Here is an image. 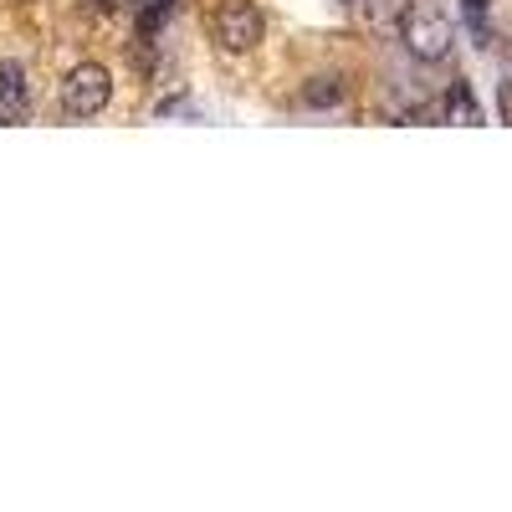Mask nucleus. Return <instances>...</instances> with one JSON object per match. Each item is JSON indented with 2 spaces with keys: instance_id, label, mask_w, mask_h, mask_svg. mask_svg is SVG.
Segmentation results:
<instances>
[{
  "instance_id": "nucleus-1",
  "label": "nucleus",
  "mask_w": 512,
  "mask_h": 512,
  "mask_svg": "<svg viewBox=\"0 0 512 512\" xmlns=\"http://www.w3.org/2000/svg\"><path fill=\"white\" fill-rule=\"evenodd\" d=\"M108 98H113V77H108V67H98V62L72 67L67 82H62V113H67V118H98V113L108 108Z\"/></svg>"
},
{
  "instance_id": "nucleus-2",
  "label": "nucleus",
  "mask_w": 512,
  "mask_h": 512,
  "mask_svg": "<svg viewBox=\"0 0 512 512\" xmlns=\"http://www.w3.org/2000/svg\"><path fill=\"white\" fill-rule=\"evenodd\" d=\"M451 41H456V31H451V21H446L441 11H415V16H405V47H410V57L441 62V57H451Z\"/></svg>"
},
{
  "instance_id": "nucleus-3",
  "label": "nucleus",
  "mask_w": 512,
  "mask_h": 512,
  "mask_svg": "<svg viewBox=\"0 0 512 512\" xmlns=\"http://www.w3.org/2000/svg\"><path fill=\"white\" fill-rule=\"evenodd\" d=\"M262 31H267V21L251 0H226V6L216 11V41L226 52H251L256 41H262Z\"/></svg>"
},
{
  "instance_id": "nucleus-4",
  "label": "nucleus",
  "mask_w": 512,
  "mask_h": 512,
  "mask_svg": "<svg viewBox=\"0 0 512 512\" xmlns=\"http://www.w3.org/2000/svg\"><path fill=\"white\" fill-rule=\"evenodd\" d=\"M0 108H6V118H26L31 113V88H26V67L21 62H0Z\"/></svg>"
},
{
  "instance_id": "nucleus-5",
  "label": "nucleus",
  "mask_w": 512,
  "mask_h": 512,
  "mask_svg": "<svg viewBox=\"0 0 512 512\" xmlns=\"http://www.w3.org/2000/svg\"><path fill=\"white\" fill-rule=\"evenodd\" d=\"M303 98H308V108H333L338 98H344V82L338 77H313Z\"/></svg>"
},
{
  "instance_id": "nucleus-6",
  "label": "nucleus",
  "mask_w": 512,
  "mask_h": 512,
  "mask_svg": "<svg viewBox=\"0 0 512 512\" xmlns=\"http://www.w3.org/2000/svg\"><path fill=\"white\" fill-rule=\"evenodd\" d=\"M487 6L492 0H461V11H466V26H472V36H477V47H487Z\"/></svg>"
},
{
  "instance_id": "nucleus-7",
  "label": "nucleus",
  "mask_w": 512,
  "mask_h": 512,
  "mask_svg": "<svg viewBox=\"0 0 512 512\" xmlns=\"http://www.w3.org/2000/svg\"><path fill=\"white\" fill-rule=\"evenodd\" d=\"M446 118H461V123H482V108L472 103V93H466V88H456V93L446 98Z\"/></svg>"
},
{
  "instance_id": "nucleus-8",
  "label": "nucleus",
  "mask_w": 512,
  "mask_h": 512,
  "mask_svg": "<svg viewBox=\"0 0 512 512\" xmlns=\"http://www.w3.org/2000/svg\"><path fill=\"white\" fill-rule=\"evenodd\" d=\"M93 6H98V11H118V6H123V0H93Z\"/></svg>"
},
{
  "instance_id": "nucleus-9",
  "label": "nucleus",
  "mask_w": 512,
  "mask_h": 512,
  "mask_svg": "<svg viewBox=\"0 0 512 512\" xmlns=\"http://www.w3.org/2000/svg\"><path fill=\"white\" fill-rule=\"evenodd\" d=\"M139 6H164V0H139Z\"/></svg>"
},
{
  "instance_id": "nucleus-10",
  "label": "nucleus",
  "mask_w": 512,
  "mask_h": 512,
  "mask_svg": "<svg viewBox=\"0 0 512 512\" xmlns=\"http://www.w3.org/2000/svg\"><path fill=\"white\" fill-rule=\"evenodd\" d=\"M507 57H512V31H507Z\"/></svg>"
}]
</instances>
